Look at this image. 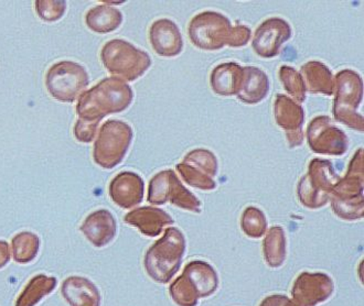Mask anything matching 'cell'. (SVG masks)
Masks as SVG:
<instances>
[{
  "label": "cell",
  "instance_id": "obj_1",
  "mask_svg": "<svg viewBox=\"0 0 364 306\" xmlns=\"http://www.w3.org/2000/svg\"><path fill=\"white\" fill-rule=\"evenodd\" d=\"M133 98L131 86L117 77H107L80 96L77 114L80 119L101 123L105 116L127 109Z\"/></svg>",
  "mask_w": 364,
  "mask_h": 306
},
{
  "label": "cell",
  "instance_id": "obj_2",
  "mask_svg": "<svg viewBox=\"0 0 364 306\" xmlns=\"http://www.w3.org/2000/svg\"><path fill=\"white\" fill-rule=\"evenodd\" d=\"M333 117L351 129L363 131V116L358 113L363 98V81L357 72L342 70L335 77Z\"/></svg>",
  "mask_w": 364,
  "mask_h": 306
},
{
  "label": "cell",
  "instance_id": "obj_3",
  "mask_svg": "<svg viewBox=\"0 0 364 306\" xmlns=\"http://www.w3.org/2000/svg\"><path fill=\"white\" fill-rule=\"evenodd\" d=\"M101 60L112 75L127 82L139 79L151 65V59L148 53L121 39L111 40L104 45Z\"/></svg>",
  "mask_w": 364,
  "mask_h": 306
},
{
  "label": "cell",
  "instance_id": "obj_4",
  "mask_svg": "<svg viewBox=\"0 0 364 306\" xmlns=\"http://www.w3.org/2000/svg\"><path fill=\"white\" fill-rule=\"evenodd\" d=\"M363 149L352 158L347 174L333 187V206L336 213L345 219H358L363 213Z\"/></svg>",
  "mask_w": 364,
  "mask_h": 306
},
{
  "label": "cell",
  "instance_id": "obj_5",
  "mask_svg": "<svg viewBox=\"0 0 364 306\" xmlns=\"http://www.w3.org/2000/svg\"><path fill=\"white\" fill-rule=\"evenodd\" d=\"M133 140V129L122 120H107L100 129L94 143L93 159L103 169L119 165Z\"/></svg>",
  "mask_w": 364,
  "mask_h": 306
},
{
  "label": "cell",
  "instance_id": "obj_6",
  "mask_svg": "<svg viewBox=\"0 0 364 306\" xmlns=\"http://www.w3.org/2000/svg\"><path fill=\"white\" fill-rule=\"evenodd\" d=\"M339 180L331 162L323 159L311 160L307 174L298 184V195L301 203L310 209L325 205Z\"/></svg>",
  "mask_w": 364,
  "mask_h": 306
},
{
  "label": "cell",
  "instance_id": "obj_7",
  "mask_svg": "<svg viewBox=\"0 0 364 306\" xmlns=\"http://www.w3.org/2000/svg\"><path fill=\"white\" fill-rule=\"evenodd\" d=\"M231 21L217 11H203L192 18L188 27L190 41L203 51H218L228 47Z\"/></svg>",
  "mask_w": 364,
  "mask_h": 306
},
{
  "label": "cell",
  "instance_id": "obj_8",
  "mask_svg": "<svg viewBox=\"0 0 364 306\" xmlns=\"http://www.w3.org/2000/svg\"><path fill=\"white\" fill-rule=\"evenodd\" d=\"M89 83L87 70L81 64L71 61L53 64L46 76L50 95L62 103H73Z\"/></svg>",
  "mask_w": 364,
  "mask_h": 306
},
{
  "label": "cell",
  "instance_id": "obj_9",
  "mask_svg": "<svg viewBox=\"0 0 364 306\" xmlns=\"http://www.w3.org/2000/svg\"><path fill=\"white\" fill-rule=\"evenodd\" d=\"M148 201L158 205L170 201L188 211L200 212L199 200L180 183L173 170L159 172L151 180Z\"/></svg>",
  "mask_w": 364,
  "mask_h": 306
},
{
  "label": "cell",
  "instance_id": "obj_10",
  "mask_svg": "<svg viewBox=\"0 0 364 306\" xmlns=\"http://www.w3.org/2000/svg\"><path fill=\"white\" fill-rule=\"evenodd\" d=\"M307 141L310 150L318 155H345L349 140L341 129L335 127L328 116H318L310 121L307 128Z\"/></svg>",
  "mask_w": 364,
  "mask_h": 306
},
{
  "label": "cell",
  "instance_id": "obj_11",
  "mask_svg": "<svg viewBox=\"0 0 364 306\" xmlns=\"http://www.w3.org/2000/svg\"><path fill=\"white\" fill-rule=\"evenodd\" d=\"M291 27L282 18L265 20L254 33L252 47L259 57L272 59L277 57L282 45L291 39Z\"/></svg>",
  "mask_w": 364,
  "mask_h": 306
},
{
  "label": "cell",
  "instance_id": "obj_12",
  "mask_svg": "<svg viewBox=\"0 0 364 306\" xmlns=\"http://www.w3.org/2000/svg\"><path fill=\"white\" fill-rule=\"evenodd\" d=\"M274 117L276 124L285 131L289 147H299L305 137L303 131L305 111L301 104L296 103L288 96L278 94L274 99Z\"/></svg>",
  "mask_w": 364,
  "mask_h": 306
},
{
  "label": "cell",
  "instance_id": "obj_13",
  "mask_svg": "<svg viewBox=\"0 0 364 306\" xmlns=\"http://www.w3.org/2000/svg\"><path fill=\"white\" fill-rule=\"evenodd\" d=\"M149 42L154 51L164 58H175L183 49L181 32L175 21L170 19L156 20L149 29Z\"/></svg>",
  "mask_w": 364,
  "mask_h": 306
},
{
  "label": "cell",
  "instance_id": "obj_14",
  "mask_svg": "<svg viewBox=\"0 0 364 306\" xmlns=\"http://www.w3.org/2000/svg\"><path fill=\"white\" fill-rule=\"evenodd\" d=\"M144 181L137 173L121 172L109 184V196L122 209H129L143 201Z\"/></svg>",
  "mask_w": 364,
  "mask_h": 306
},
{
  "label": "cell",
  "instance_id": "obj_15",
  "mask_svg": "<svg viewBox=\"0 0 364 306\" xmlns=\"http://www.w3.org/2000/svg\"><path fill=\"white\" fill-rule=\"evenodd\" d=\"M80 229L94 247L101 248L111 243L117 228L114 216L106 209H100L90 214Z\"/></svg>",
  "mask_w": 364,
  "mask_h": 306
},
{
  "label": "cell",
  "instance_id": "obj_16",
  "mask_svg": "<svg viewBox=\"0 0 364 306\" xmlns=\"http://www.w3.org/2000/svg\"><path fill=\"white\" fill-rule=\"evenodd\" d=\"M61 292L70 306H101L99 289L87 278H67L62 284Z\"/></svg>",
  "mask_w": 364,
  "mask_h": 306
},
{
  "label": "cell",
  "instance_id": "obj_17",
  "mask_svg": "<svg viewBox=\"0 0 364 306\" xmlns=\"http://www.w3.org/2000/svg\"><path fill=\"white\" fill-rule=\"evenodd\" d=\"M269 92V80L265 72L256 67H243L237 97L243 103L255 105L265 99Z\"/></svg>",
  "mask_w": 364,
  "mask_h": 306
},
{
  "label": "cell",
  "instance_id": "obj_18",
  "mask_svg": "<svg viewBox=\"0 0 364 306\" xmlns=\"http://www.w3.org/2000/svg\"><path fill=\"white\" fill-rule=\"evenodd\" d=\"M243 67L237 63L228 62L214 67L210 75V85L219 96H237L241 85Z\"/></svg>",
  "mask_w": 364,
  "mask_h": 306
},
{
  "label": "cell",
  "instance_id": "obj_19",
  "mask_svg": "<svg viewBox=\"0 0 364 306\" xmlns=\"http://www.w3.org/2000/svg\"><path fill=\"white\" fill-rule=\"evenodd\" d=\"M301 75L305 82L306 91L311 94L333 95L335 77L329 67L319 61H310L304 64Z\"/></svg>",
  "mask_w": 364,
  "mask_h": 306
},
{
  "label": "cell",
  "instance_id": "obj_20",
  "mask_svg": "<svg viewBox=\"0 0 364 306\" xmlns=\"http://www.w3.org/2000/svg\"><path fill=\"white\" fill-rule=\"evenodd\" d=\"M125 222L137 227L144 235L155 237L161 233L166 225L173 223V219L161 209L141 207L128 213Z\"/></svg>",
  "mask_w": 364,
  "mask_h": 306
},
{
  "label": "cell",
  "instance_id": "obj_21",
  "mask_svg": "<svg viewBox=\"0 0 364 306\" xmlns=\"http://www.w3.org/2000/svg\"><path fill=\"white\" fill-rule=\"evenodd\" d=\"M123 23V15L109 5L95 6L87 11L85 23L96 33H109L119 29Z\"/></svg>",
  "mask_w": 364,
  "mask_h": 306
},
{
  "label": "cell",
  "instance_id": "obj_22",
  "mask_svg": "<svg viewBox=\"0 0 364 306\" xmlns=\"http://www.w3.org/2000/svg\"><path fill=\"white\" fill-rule=\"evenodd\" d=\"M58 280L45 275L32 278L20 293L16 306H36L57 288Z\"/></svg>",
  "mask_w": 364,
  "mask_h": 306
},
{
  "label": "cell",
  "instance_id": "obj_23",
  "mask_svg": "<svg viewBox=\"0 0 364 306\" xmlns=\"http://www.w3.org/2000/svg\"><path fill=\"white\" fill-rule=\"evenodd\" d=\"M14 260L20 265L29 263L37 257L40 249V239L36 234L23 231L13 238Z\"/></svg>",
  "mask_w": 364,
  "mask_h": 306
},
{
  "label": "cell",
  "instance_id": "obj_24",
  "mask_svg": "<svg viewBox=\"0 0 364 306\" xmlns=\"http://www.w3.org/2000/svg\"><path fill=\"white\" fill-rule=\"evenodd\" d=\"M279 80L283 84L284 89L288 95L294 98L293 101L297 104L304 103L306 101V86L301 73L296 71L294 67L283 65L278 72Z\"/></svg>",
  "mask_w": 364,
  "mask_h": 306
},
{
  "label": "cell",
  "instance_id": "obj_25",
  "mask_svg": "<svg viewBox=\"0 0 364 306\" xmlns=\"http://www.w3.org/2000/svg\"><path fill=\"white\" fill-rule=\"evenodd\" d=\"M183 163L191 165L199 170L202 173L207 174L208 177L213 179L218 173V159L213 152L207 149H195L183 158Z\"/></svg>",
  "mask_w": 364,
  "mask_h": 306
},
{
  "label": "cell",
  "instance_id": "obj_26",
  "mask_svg": "<svg viewBox=\"0 0 364 306\" xmlns=\"http://www.w3.org/2000/svg\"><path fill=\"white\" fill-rule=\"evenodd\" d=\"M177 170L183 181L187 182L191 187L205 191L215 189L217 187V183L212 177H208L207 174L202 173L191 165H186L183 162L177 165Z\"/></svg>",
  "mask_w": 364,
  "mask_h": 306
},
{
  "label": "cell",
  "instance_id": "obj_27",
  "mask_svg": "<svg viewBox=\"0 0 364 306\" xmlns=\"http://www.w3.org/2000/svg\"><path fill=\"white\" fill-rule=\"evenodd\" d=\"M242 228L250 237L259 238L265 233L266 219L264 214L255 207L246 209L242 218Z\"/></svg>",
  "mask_w": 364,
  "mask_h": 306
},
{
  "label": "cell",
  "instance_id": "obj_28",
  "mask_svg": "<svg viewBox=\"0 0 364 306\" xmlns=\"http://www.w3.org/2000/svg\"><path fill=\"white\" fill-rule=\"evenodd\" d=\"M36 11L40 19L48 23L58 21L63 17L67 10V1L64 0H37L35 3Z\"/></svg>",
  "mask_w": 364,
  "mask_h": 306
},
{
  "label": "cell",
  "instance_id": "obj_29",
  "mask_svg": "<svg viewBox=\"0 0 364 306\" xmlns=\"http://www.w3.org/2000/svg\"><path fill=\"white\" fill-rule=\"evenodd\" d=\"M265 251L271 258H279L284 255L285 249V237L281 227H273L266 237Z\"/></svg>",
  "mask_w": 364,
  "mask_h": 306
},
{
  "label": "cell",
  "instance_id": "obj_30",
  "mask_svg": "<svg viewBox=\"0 0 364 306\" xmlns=\"http://www.w3.org/2000/svg\"><path fill=\"white\" fill-rule=\"evenodd\" d=\"M99 125V121L79 119L74 126V136L79 141L84 142V143L92 142L95 138Z\"/></svg>",
  "mask_w": 364,
  "mask_h": 306
},
{
  "label": "cell",
  "instance_id": "obj_31",
  "mask_svg": "<svg viewBox=\"0 0 364 306\" xmlns=\"http://www.w3.org/2000/svg\"><path fill=\"white\" fill-rule=\"evenodd\" d=\"M252 31L249 27L243 25H237L232 27L230 32L229 42L228 47L241 48L245 47L251 39Z\"/></svg>",
  "mask_w": 364,
  "mask_h": 306
},
{
  "label": "cell",
  "instance_id": "obj_32",
  "mask_svg": "<svg viewBox=\"0 0 364 306\" xmlns=\"http://www.w3.org/2000/svg\"><path fill=\"white\" fill-rule=\"evenodd\" d=\"M10 260L9 246L4 240H0V269L5 267Z\"/></svg>",
  "mask_w": 364,
  "mask_h": 306
}]
</instances>
